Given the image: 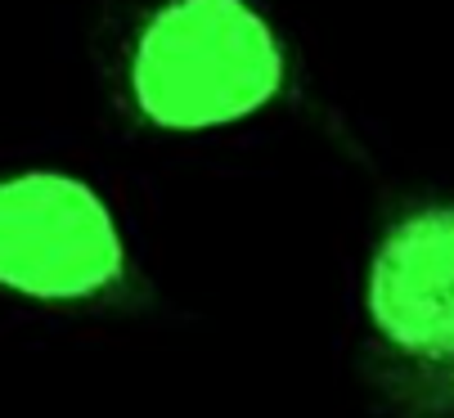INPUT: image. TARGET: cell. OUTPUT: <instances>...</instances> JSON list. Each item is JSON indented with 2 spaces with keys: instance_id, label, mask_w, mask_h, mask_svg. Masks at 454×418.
<instances>
[{
  "instance_id": "cell-1",
  "label": "cell",
  "mask_w": 454,
  "mask_h": 418,
  "mask_svg": "<svg viewBox=\"0 0 454 418\" xmlns=\"http://www.w3.org/2000/svg\"><path fill=\"white\" fill-rule=\"evenodd\" d=\"M117 108L162 135L262 122L297 86V54L262 0H117L104 23Z\"/></svg>"
},
{
  "instance_id": "cell-2",
  "label": "cell",
  "mask_w": 454,
  "mask_h": 418,
  "mask_svg": "<svg viewBox=\"0 0 454 418\" xmlns=\"http://www.w3.org/2000/svg\"><path fill=\"white\" fill-rule=\"evenodd\" d=\"M0 302L59 319H140L158 311V284L99 185L0 162Z\"/></svg>"
},
{
  "instance_id": "cell-3",
  "label": "cell",
  "mask_w": 454,
  "mask_h": 418,
  "mask_svg": "<svg viewBox=\"0 0 454 418\" xmlns=\"http://www.w3.org/2000/svg\"><path fill=\"white\" fill-rule=\"evenodd\" d=\"M356 369L382 418H423L454 391V193L382 217L360 274Z\"/></svg>"
},
{
  "instance_id": "cell-4",
  "label": "cell",
  "mask_w": 454,
  "mask_h": 418,
  "mask_svg": "<svg viewBox=\"0 0 454 418\" xmlns=\"http://www.w3.org/2000/svg\"><path fill=\"white\" fill-rule=\"evenodd\" d=\"M423 418H454V391H450V396H441V400H436Z\"/></svg>"
}]
</instances>
